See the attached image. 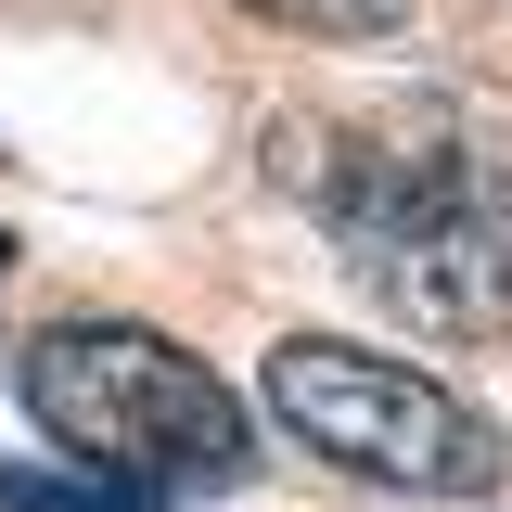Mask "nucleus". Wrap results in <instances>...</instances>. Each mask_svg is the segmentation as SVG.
<instances>
[{
    "label": "nucleus",
    "mask_w": 512,
    "mask_h": 512,
    "mask_svg": "<svg viewBox=\"0 0 512 512\" xmlns=\"http://www.w3.org/2000/svg\"><path fill=\"white\" fill-rule=\"evenodd\" d=\"M269 180L346 244V269L436 346L512 333V192L474 167L461 128L423 116H282Z\"/></svg>",
    "instance_id": "obj_1"
},
{
    "label": "nucleus",
    "mask_w": 512,
    "mask_h": 512,
    "mask_svg": "<svg viewBox=\"0 0 512 512\" xmlns=\"http://www.w3.org/2000/svg\"><path fill=\"white\" fill-rule=\"evenodd\" d=\"M13 384H26V423L90 474H116L128 500H205L256 474V410L141 320H52L13 346Z\"/></svg>",
    "instance_id": "obj_2"
},
{
    "label": "nucleus",
    "mask_w": 512,
    "mask_h": 512,
    "mask_svg": "<svg viewBox=\"0 0 512 512\" xmlns=\"http://www.w3.org/2000/svg\"><path fill=\"white\" fill-rule=\"evenodd\" d=\"M269 423L295 448H320L333 474L397 487V500H487L512 474V436L461 384L410 372V359H384V346H346V333L269 346Z\"/></svg>",
    "instance_id": "obj_3"
},
{
    "label": "nucleus",
    "mask_w": 512,
    "mask_h": 512,
    "mask_svg": "<svg viewBox=\"0 0 512 512\" xmlns=\"http://www.w3.org/2000/svg\"><path fill=\"white\" fill-rule=\"evenodd\" d=\"M0 512H154V500H128L116 474H26V461H0Z\"/></svg>",
    "instance_id": "obj_4"
},
{
    "label": "nucleus",
    "mask_w": 512,
    "mask_h": 512,
    "mask_svg": "<svg viewBox=\"0 0 512 512\" xmlns=\"http://www.w3.org/2000/svg\"><path fill=\"white\" fill-rule=\"evenodd\" d=\"M269 26H295V39H384V26H410V0H244Z\"/></svg>",
    "instance_id": "obj_5"
},
{
    "label": "nucleus",
    "mask_w": 512,
    "mask_h": 512,
    "mask_svg": "<svg viewBox=\"0 0 512 512\" xmlns=\"http://www.w3.org/2000/svg\"><path fill=\"white\" fill-rule=\"evenodd\" d=\"M0 269H13V231H0Z\"/></svg>",
    "instance_id": "obj_6"
}]
</instances>
